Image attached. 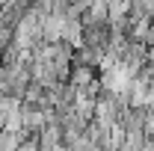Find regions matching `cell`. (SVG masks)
<instances>
[{"instance_id": "obj_1", "label": "cell", "mask_w": 154, "mask_h": 151, "mask_svg": "<svg viewBox=\"0 0 154 151\" xmlns=\"http://www.w3.org/2000/svg\"><path fill=\"white\" fill-rule=\"evenodd\" d=\"M18 151H42V148H38V142H21Z\"/></svg>"}]
</instances>
